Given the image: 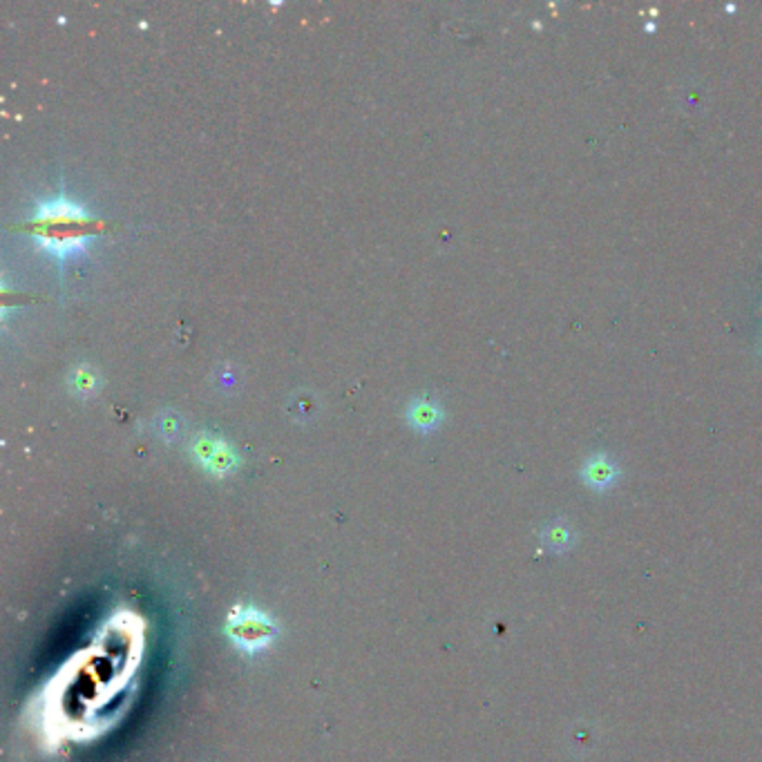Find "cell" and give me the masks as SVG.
<instances>
[{"mask_svg":"<svg viewBox=\"0 0 762 762\" xmlns=\"http://www.w3.org/2000/svg\"><path fill=\"white\" fill-rule=\"evenodd\" d=\"M69 389H72L74 396H81V398H90L99 392L101 387V376L99 371L92 367V365H77L72 371H69Z\"/></svg>","mask_w":762,"mask_h":762,"instance_id":"6","label":"cell"},{"mask_svg":"<svg viewBox=\"0 0 762 762\" xmlns=\"http://www.w3.org/2000/svg\"><path fill=\"white\" fill-rule=\"evenodd\" d=\"M224 633L239 653L258 655L278 638V624L267 610L253 604H238L228 610Z\"/></svg>","mask_w":762,"mask_h":762,"instance_id":"2","label":"cell"},{"mask_svg":"<svg viewBox=\"0 0 762 762\" xmlns=\"http://www.w3.org/2000/svg\"><path fill=\"white\" fill-rule=\"evenodd\" d=\"M545 541H548L550 548L564 550L568 548L570 541H573V534H570V530L566 528V525H553V528H548V533H545Z\"/></svg>","mask_w":762,"mask_h":762,"instance_id":"8","label":"cell"},{"mask_svg":"<svg viewBox=\"0 0 762 762\" xmlns=\"http://www.w3.org/2000/svg\"><path fill=\"white\" fill-rule=\"evenodd\" d=\"M618 476H619L618 465H615L604 452L593 454L590 459H586L584 468H581V481H584L588 488L599 490V492L613 488Z\"/></svg>","mask_w":762,"mask_h":762,"instance_id":"4","label":"cell"},{"mask_svg":"<svg viewBox=\"0 0 762 762\" xmlns=\"http://www.w3.org/2000/svg\"><path fill=\"white\" fill-rule=\"evenodd\" d=\"M188 452L195 463L213 479H227L238 472L242 456L238 448L224 436L213 432H197L188 445Z\"/></svg>","mask_w":762,"mask_h":762,"instance_id":"3","label":"cell"},{"mask_svg":"<svg viewBox=\"0 0 762 762\" xmlns=\"http://www.w3.org/2000/svg\"><path fill=\"white\" fill-rule=\"evenodd\" d=\"M407 420L420 432H429L443 420V407L432 398H416L407 409Z\"/></svg>","mask_w":762,"mask_h":762,"instance_id":"5","label":"cell"},{"mask_svg":"<svg viewBox=\"0 0 762 762\" xmlns=\"http://www.w3.org/2000/svg\"><path fill=\"white\" fill-rule=\"evenodd\" d=\"M25 230L49 258L68 262L92 247L101 233V222L61 190L37 204L25 222Z\"/></svg>","mask_w":762,"mask_h":762,"instance_id":"1","label":"cell"},{"mask_svg":"<svg viewBox=\"0 0 762 762\" xmlns=\"http://www.w3.org/2000/svg\"><path fill=\"white\" fill-rule=\"evenodd\" d=\"M153 428L157 429V434L162 436V439H175V436L179 434V428H182V418H179L177 414L173 412H164L159 414L157 418H154Z\"/></svg>","mask_w":762,"mask_h":762,"instance_id":"7","label":"cell"}]
</instances>
